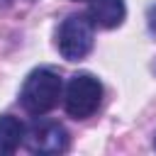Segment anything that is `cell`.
Segmentation results:
<instances>
[{
	"instance_id": "cell-8",
	"label": "cell",
	"mask_w": 156,
	"mask_h": 156,
	"mask_svg": "<svg viewBox=\"0 0 156 156\" xmlns=\"http://www.w3.org/2000/svg\"><path fill=\"white\" fill-rule=\"evenodd\" d=\"M154 149H156V139H154Z\"/></svg>"
},
{
	"instance_id": "cell-7",
	"label": "cell",
	"mask_w": 156,
	"mask_h": 156,
	"mask_svg": "<svg viewBox=\"0 0 156 156\" xmlns=\"http://www.w3.org/2000/svg\"><path fill=\"white\" fill-rule=\"evenodd\" d=\"M149 27H151V32H156V7L149 10Z\"/></svg>"
},
{
	"instance_id": "cell-4",
	"label": "cell",
	"mask_w": 156,
	"mask_h": 156,
	"mask_svg": "<svg viewBox=\"0 0 156 156\" xmlns=\"http://www.w3.org/2000/svg\"><path fill=\"white\" fill-rule=\"evenodd\" d=\"M32 154H61L68 149V132L58 122H39L27 134Z\"/></svg>"
},
{
	"instance_id": "cell-5",
	"label": "cell",
	"mask_w": 156,
	"mask_h": 156,
	"mask_svg": "<svg viewBox=\"0 0 156 156\" xmlns=\"http://www.w3.org/2000/svg\"><path fill=\"white\" fill-rule=\"evenodd\" d=\"M124 15H127L124 0H93L88 7L90 22L95 27H102V29L119 27L124 22Z\"/></svg>"
},
{
	"instance_id": "cell-6",
	"label": "cell",
	"mask_w": 156,
	"mask_h": 156,
	"mask_svg": "<svg viewBox=\"0 0 156 156\" xmlns=\"http://www.w3.org/2000/svg\"><path fill=\"white\" fill-rule=\"evenodd\" d=\"M24 124L12 117V115H2L0 117V156L15 154L20 149V144L24 141Z\"/></svg>"
},
{
	"instance_id": "cell-3",
	"label": "cell",
	"mask_w": 156,
	"mask_h": 156,
	"mask_svg": "<svg viewBox=\"0 0 156 156\" xmlns=\"http://www.w3.org/2000/svg\"><path fill=\"white\" fill-rule=\"evenodd\" d=\"M100 100H102L100 80L93 73H76L66 85L63 107L73 119H85L100 107Z\"/></svg>"
},
{
	"instance_id": "cell-2",
	"label": "cell",
	"mask_w": 156,
	"mask_h": 156,
	"mask_svg": "<svg viewBox=\"0 0 156 156\" xmlns=\"http://www.w3.org/2000/svg\"><path fill=\"white\" fill-rule=\"evenodd\" d=\"M93 22L85 15H68L58 32H56V46L58 54L66 61H80L93 49Z\"/></svg>"
},
{
	"instance_id": "cell-1",
	"label": "cell",
	"mask_w": 156,
	"mask_h": 156,
	"mask_svg": "<svg viewBox=\"0 0 156 156\" xmlns=\"http://www.w3.org/2000/svg\"><path fill=\"white\" fill-rule=\"evenodd\" d=\"M61 98V78L49 68L32 71L20 90V102L29 115H46Z\"/></svg>"
}]
</instances>
